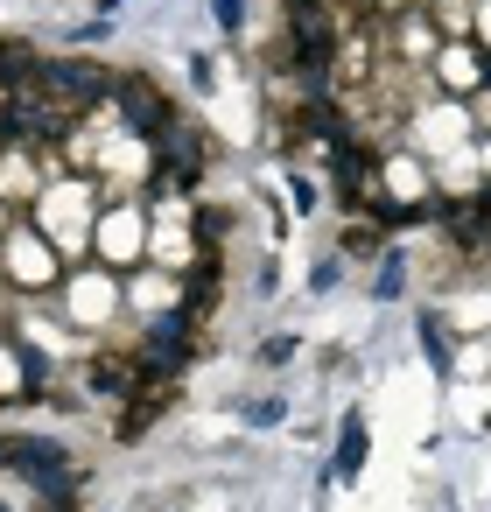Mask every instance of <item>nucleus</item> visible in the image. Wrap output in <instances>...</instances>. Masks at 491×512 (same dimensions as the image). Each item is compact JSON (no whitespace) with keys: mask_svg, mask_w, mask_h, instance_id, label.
<instances>
[{"mask_svg":"<svg viewBox=\"0 0 491 512\" xmlns=\"http://www.w3.org/2000/svg\"><path fill=\"white\" fill-rule=\"evenodd\" d=\"M358 470H365V421L351 414V421H344V435H337V456H330V477H337V484H351Z\"/></svg>","mask_w":491,"mask_h":512,"instance_id":"ddd939ff","label":"nucleus"},{"mask_svg":"<svg viewBox=\"0 0 491 512\" xmlns=\"http://www.w3.org/2000/svg\"><path fill=\"white\" fill-rule=\"evenodd\" d=\"M8 463H15V470H29L36 484H43V477H57V470H71L64 442H50V435H8Z\"/></svg>","mask_w":491,"mask_h":512,"instance_id":"9d476101","label":"nucleus"},{"mask_svg":"<svg viewBox=\"0 0 491 512\" xmlns=\"http://www.w3.org/2000/svg\"><path fill=\"white\" fill-rule=\"evenodd\" d=\"M260 358H267V365H288V358H295V344H288V337H267V344H260Z\"/></svg>","mask_w":491,"mask_h":512,"instance_id":"f3484780","label":"nucleus"},{"mask_svg":"<svg viewBox=\"0 0 491 512\" xmlns=\"http://www.w3.org/2000/svg\"><path fill=\"white\" fill-rule=\"evenodd\" d=\"M421 351H428V365H435V372H456V365H449V337H442V316H421Z\"/></svg>","mask_w":491,"mask_h":512,"instance_id":"4468645a","label":"nucleus"},{"mask_svg":"<svg viewBox=\"0 0 491 512\" xmlns=\"http://www.w3.org/2000/svg\"><path fill=\"white\" fill-rule=\"evenodd\" d=\"M435 85L442 92H456V99H477V92H491V50L484 43H442L435 50Z\"/></svg>","mask_w":491,"mask_h":512,"instance_id":"0eeeda50","label":"nucleus"},{"mask_svg":"<svg viewBox=\"0 0 491 512\" xmlns=\"http://www.w3.org/2000/svg\"><path fill=\"white\" fill-rule=\"evenodd\" d=\"M0 470H8V435H0Z\"/></svg>","mask_w":491,"mask_h":512,"instance_id":"412c9836","label":"nucleus"},{"mask_svg":"<svg viewBox=\"0 0 491 512\" xmlns=\"http://www.w3.org/2000/svg\"><path fill=\"white\" fill-rule=\"evenodd\" d=\"M0 274H8L15 288H50L64 267H57V246H50L36 225H15L8 246H0Z\"/></svg>","mask_w":491,"mask_h":512,"instance_id":"39448f33","label":"nucleus"},{"mask_svg":"<svg viewBox=\"0 0 491 512\" xmlns=\"http://www.w3.org/2000/svg\"><path fill=\"white\" fill-rule=\"evenodd\" d=\"M477 204H484V225H491V183H484V190H477Z\"/></svg>","mask_w":491,"mask_h":512,"instance_id":"aec40b11","label":"nucleus"},{"mask_svg":"<svg viewBox=\"0 0 491 512\" xmlns=\"http://www.w3.org/2000/svg\"><path fill=\"white\" fill-rule=\"evenodd\" d=\"M36 71H43V57H36L22 36H0V85H8V92H22Z\"/></svg>","mask_w":491,"mask_h":512,"instance_id":"f8f14e48","label":"nucleus"},{"mask_svg":"<svg viewBox=\"0 0 491 512\" xmlns=\"http://www.w3.org/2000/svg\"><path fill=\"white\" fill-rule=\"evenodd\" d=\"M330 190H337V204L365 211L372 197H386V155H372L365 141L337 148V155H330Z\"/></svg>","mask_w":491,"mask_h":512,"instance_id":"20e7f679","label":"nucleus"},{"mask_svg":"<svg viewBox=\"0 0 491 512\" xmlns=\"http://www.w3.org/2000/svg\"><path fill=\"white\" fill-rule=\"evenodd\" d=\"M0 512H8V505H0Z\"/></svg>","mask_w":491,"mask_h":512,"instance_id":"4be33fe9","label":"nucleus"},{"mask_svg":"<svg viewBox=\"0 0 491 512\" xmlns=\"http://www.w3.org/2000/svg\"><path fill=\"white\" fill-rule=\"evenodd\" d=\"M50 148H15V141H0V197L8 204H36L50 190Z\"/></svg>","mask_w":491,"mask_h":512,"instance_id":"6e6552de","label":"nucleus"},{"mask_svg":"<svg viewBox=\"0 0 491 512\" xmlns=\"http://www.w3.org/2000/svg\"><path fill=\"white\" fill-rule=\"evenodd\" d=\"M302 141H316V148H351V120H344V106L337 99H302L295 106V120H288V148H302Z\"/></svg>","mask_w":491,"mask_h":512,"instance_id":"1a4fd4ad","label":"nucleus"},{"mask_svg":"<svg viewBox=\"0 0 491 512\" xmlns=\"http://www.w3.org/2000/svg\"><path fill=\"white\" fill-rule=\"evenodd\" d=\"M85 386H92V393H106V400H127V393L141 386V358H134V351H99Z\"/></svg>","mask_w":491,"mask_h":512,"instance_id":"9b49d317","label":"nucleus"},{"mask_svg":"<svg viewBox=\"0 0 491 512\" xmlns=\"http://www.w3.org/2000/svg\"><path fill=\"white\" fill-rule=\"evenodd\" d=\"M372 246H379V232H365V225H358V232H344V253H372Z\"/></svg>","mask_w":491,"mask_h":512,"instance_id":"6ab92c4d","label":"nucleus"},{"mask_svg":"<svg viewBox=\"0 0 491 512\" xmlns=\"http://www.w3.org/2000/svg\"><path fill=\"white\" fill-rule=\"evenodd\" d=\"M211 15H218L225 29H239V15H246V0H211Z\"/></svg>","mask_w":491,"mask_h":512,"instance_id":"a211bd4d","label":"nucleus"},{"mask_svg":"<svg viewBox=\"0 0 491 512\" xmlns=\"http://www.w3.org/2000/svg\"><path fill=\"white\" fill-rule=\"evenodd\" d=\"M148 246H155V204H106L99 211V239H92L99 267H141Z\"/></svg>","mask_w":491,"mask_h":512,"instance_id":"f03ea898","label":"nucleus"},{"mask_svg":"<svg viewBox=\"0 0 491 512\" xmlns=\"http://www.w3.org/2000/svg\"><path fill=\"white\" fill-rule=\"evenodd\" d=\"M113 113H120L127 134H141V141H162V134L176 127V106H169L148 78H120V85H113Z\"/></svg>","mask_w":491,"mask_h":512,"instance_id":"423d86ee","label":"nucleus"},{"mask_svg":"<svg viewBox=\"0 0 491 512\" xmlns=\"http://www.w3.org/2000/svg\"><path fill=\"white\" fill-rule=\"evenodd\" d=\"M36 85L43 92H57V99H71V106H113V71H99V64H85V57H50L43 71H36Z\"/></svg>","mask_w":491,"mask_h":512,"instance_id":"7ed1b4c3","label":"nucleus"},{"mask_svg":"<svg viewBox=\"0 0 491 512\" xmlns=\"http://www.w3.org/2000/svg\"><path fill=\"white\" fill-rule=\"evenodd\" d=\"M400 281H407V267H400V260H386V267L372 274V295H379V302H393V295H400Z\"/></svg>","mask_w":491,"mask_h":512,"instance_id":"2eb2a0df","label":"nucleus"},{"mask_svg":"<svg viewBox=\"0 0 491 512\" xmlns=\"http://www.w3.org/2000/svg\"><path fill=\"white\" fill-rule=\"evenodd\" d=\"M29 225L71 260V267H85V253H92V239H99V204H92V183H71V190H43L36 204H29Z\"/></svg>","mask_w":491,"mask_h":512,"instance_id":"f257e3e1","label":"nucleus"},{"mask_svg":"<svg viewBox=\"0 0 491 512\" xmlns=\"http://www.w3.org/2000/svg\"><path fill=\"white\" fill-rule=\"evenodd\" d=\"M246 421H253V428H267V421H281V400H246Z\"/></svg>","mask_w":491,"mask_h":512,"instance_id":"dca6fc26","label":"nucleus"}]
</instances>
